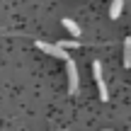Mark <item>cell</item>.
Segmentation results:
<instances>
[{
    "label": "cell",
    "mask_w": 131,
    "mask_h": 131,
    "mask_svg": "<svg viewBox=\"0 0 131 131\" xmlns=\"http://www.w3.org/2000/svg\"><path fill=\"white\" fill-rule=\"evenodd\" d=\"M37 49L39 51H44V53H49V56H53V58H61V61H73V58L66 53V49H61L58 44H46V41H37Z\"/></svg>",
    "instance_id": "6da1fadb"
},
{
    "label": "cell",
    "mask_w": 131,
    "mask_h": 131,
    "mask_svg": "<svg viewBox=\"0 0 131 131\" xmlns=\"http://www.w3.org/2000/svg\"><path fill=\"white\" fill-rule=\"evenodd\" d=\"M92 75H95V80H97L100 100H102V102H107V100H109V92H107V83L102 80V63H100V61H95V63H92Z\"/></svg>",
    "instance_id": "7a4b0ae2"
},
{
    "label": "cell",
    "mask_w": 131,
    "mask_h": 131,
    "mask_svg": "<svg viewBox=\"0 0 131 131\" xmlns=\"http://www.w3.org/2000/svg\"><path fill=\"white\" fill-rule=\"evenodd\" d=\"M66 73H68V90H70V95H75V92H78V83H80V78H78V68H75L73 61L66 63Z\"/></svg>",
    "instance_id": "3957f363"
},
{
    "label": "cell",
    "mask_w": 131,
    "mask_h": 131,
    "mask_svg": "<svg viewBox=\"0 0 131 131\" xmlns=\"http://www.w3.org/2000/svg\"><path fill=\"white\" fill-rule=\"evenodd\" d=\"M122 10H124V0H112V7H109V17H112V19H117L119 15H122Z\"/></svg>",
    "instance_id": "277c9868"
},
{
    "label": "cell",
    "mask_w": 131,
    "mask_h": 131,
    "mask_svg": "<svg viewBox=\"0 0 131 131\" xmlns=\"http://www.w3.org/2000/svg\"><path fill=\"white\" fill-rule=\"evenodd\" d=\"M63 27L68 29L73 37H80V27L75 24V19H70V17H63Z\"/></svg>",
    "instance_id": "5b68a950"
},
{
    "label": "cell",
    "mask_w": 131,
    "mask_h": 131,
    "mask_svg": "<svg viewBox=\"0 0 131 131\" xmlns=\"http://www.w3.org/2000/svg\"><path fill=\"white\" fill-rule=\"evenodd\" d=\"M124 66H131V39L124 41Z\"/></svg>",
    "instance_id": "8992f818"
},
{
    "label": "cell",
    "mask_w": 131,
    "mask_h": 131,
    "mask_svg": "<svg viewBox=\"0 0 131 131\" xmlns=\"http://www.w3.org/2000/svg\"><path fill=\"white\" fill-rule=\"evenodd\" d=\"M58 46L61 49H78L80 41H73V39H63V41H58Z\"/></svg>",
    "instance_id": "52a82bcc"
},
{
    "label": "cell",
    "mask_w": 131,
    "mask_h": 131,
    "mask_svg": "<svg viewBox=\"0 0 131 131\" xmlns=\"http://www.w3.org/2000/svg\"><path fill=\"white\" fill-rule=\"evenodd\" d=\"M107 131H112V129H107Z\"/></svg>",
    "instance_id": "ba28073f"
}]
</instances>
